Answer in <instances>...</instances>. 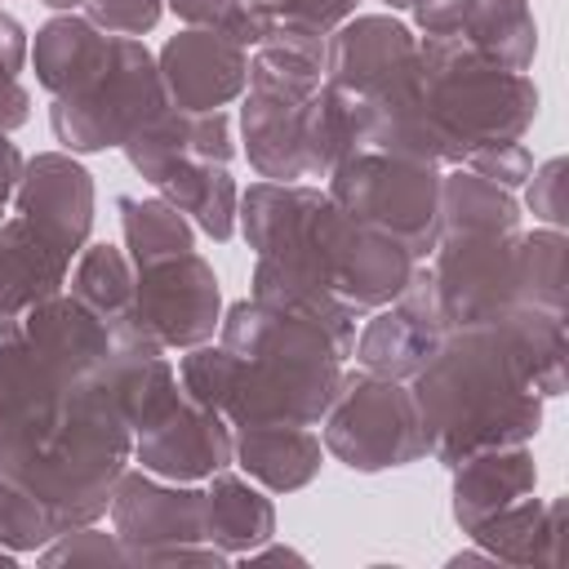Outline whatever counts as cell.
Segmentation results:
<instances>
[{"label":"cell","instance_id":"6da1fadb","mask_svg":"<svg viewBox=\"0 0 569 569\" xmlns=\"http://www.w3.org/2000/svg\"><path fill=\"white\" fill-rule=\"evenodd\" d=\"M129 458L111 373H80L27 338H0V476L31 493L58 538L93 525Z\"/></svg>","mask_w":569,"mask_h":569},{"label":"cell","instance_id":"7a4b0ae2","mask_svg":"<svg viewBox=\"0 0 569 569\" xmlns=\"http://www.w3.org/2000/svg\"><path fill=\"white\" fill-rule=\"evenodd\" d=\"M565 391V316L516 311L502 325L458 329L413 373V405L427 453L462 462L480 449L525 445L542 400Z\"/></svg>","mask_w":569,"mask_h":569},{"label":"cell","instance_id":"3957f363","mask_svg":"<svg viewBox=\"0 0 569 569\" xmlns=\"http://www.w3.org/2000/svg\"><path fill=\"white\" fill-rule=\"evenodd\" d=\"M218 347H187L178 378L182 391L218 409L231 427L302 422L316 427L338 396L347 347L316 320L240 298L218 320Z\"/></svg>","mask_w":569,"mask_h":569},{"label":"cell","instance_id":"277c9868","mask_svg":"<svg viewBox=\"0 0 569 569\" xmlns=\"http://www.w3.org/2000/svg\"><path fill=\"white\" fill-rule=\"evenodd\" d=\"M240 129L267 182L329 178L360 151L356 107L325 84V36L276 27L253 44Z\"/></svg>","mask_w":569,"mask_h":569},{"label":"cell","instance_id":"5b68a950","mask_svg":"<svg viewBox=\"0 0 569 569\" xmlns=\"http://www.w3.org/2000/svg\"><path fill=\"white\" fill-rule=\"evenodd\" d=\"M418 93L445 164H462L489 142H520L538 116L533 80L480 58L458 36L418 44Z\"/></svg>","mask_w":569,"mask_h":569},{"label":"cell","instance_id":"8992f818","mask_svg":"<svg viewBox=\"0 0 569 569\" xmlns=\"http://www.w3.org/2000/svg\"><path fill=\"white\" fill-rule=\"evenodd\" d=\"M120 413L129 422L133 453L142 471L164 480H204L236 458V440L218 409L196 405L182 387L173 365L160 356H129L111 369Z\"/></svg>","mask_w":569,"mask_h":569},{"label":"cell","instance_id":"52a82bcc","mask_svg":"<svg viewBox=\"0 0 569 569\" xmlns=\"http://www.w3.org/2000/svg\"><path fill=\"white\" fill-rule=\"evenodd\" d=\"M169 107L156 58L138 36H111L102 53L53 93L49 124L67 151H107L124 147L133 129H142L156 111Z\"/></svg>","mask_w":569,"mask_h":569},{"label":"cell","instance_id":"ba28073f","mask_svg":"<svg viewBox=\"0 0 569 569\" xmlns=\"http://www.w3.org/2000/svg\"><path fill=\"white\" fill-rule=\"evenodd\" d=\"M356 222L400 240L413 258H427L440 236V169L387 151H351L325 191Z\"/></svg>","mask_w":569,"mask_h":569},{"label":"cell","instance_id":"9c48e42d","mask_svg":"<svg viewBox=\"0 0 569 569\" xmlns=\"http://www.w3.org/2000/svg\"><path fill=\"white\" fill-rule=\"evenodd\" d=\"M431 289L449 333L502 325L516 311H533L529 302V258L525 236H449L436 240Z\"/></svg>","mask_w":569,"mask_h":569},{"label":"cell","instance_id":"30bf717a","mask_svg":"<svg viewBox=\"0 0 569 569\" xmlns=\"http://www.w3.org/2000/svg\"><path fill=\"white\" fill-rule=\"evenodd\" d=\"M325 449L351 471H387L427 453L413 391L400 378L342 373L333 405L325 409Z\"/></svg>","mask_w":569,"mask_h":569},{"label":"cell","instance_id":"8fae6325","mask_svg":"<svg viewBox=\"0 0 569 569\" xmlns=\"http://www.w3.org/2000/svg\"><path fill=\"white\" fill-rule=\"evenodd\" d=\"M111 520L129 560H142V565H182V560L222 565L227 560V551H218L204 538V489H173L151 480V471H120L111 489Z\"/></svg>","mask_w":569,"mask_h":569},{"label":"cell","instance_id":"7c38bea8","mask_svg":"<svg viewBox=\"0 0 569 569\" xmlns=\"http://www.w3.org/2000/svg\"><path fill=\"white\" fill-rule=\"evenodd\" d=\"M133 320L160 347H200L218 329V276L213 267L187 249L133 271Z\"/></svg>","mask_w":569,"mask_h":569},{"label":"cell","instance_id":"4fadbf2b","mask_svg":"<svg viewBox=\"0 0 569 569\" xmlns=\"http://www.w3.org/2000/svg\"><path fill=\"white\" fill-rule=\"evenodd\" d=\"M449 325L440 316L436 289H431V271L409 276V284L378 307L373 320H365L360 338L351 342V356L365 365V373L378 378H413L431 365V356L445 347Z\"/></svg>","mask_w":569,"mask_h":569},{"label":"cell","instance_id":"5bb4252c","mask_svg":"<svg viewBox=\"0 0 569 569\" xmlns=\"http://www.w3.org/2000/svg\"><path fill=\"white\" fill-rule=\"evenodd\" d=\"M13 209L31 231H40L49 244H58L71 258L84 249L93 227V182L71 156L44 151L22 164Z\"/></svg>","mask_w":569,"mask_h":569},{"label":"cell","instance_id":"9a60e30c","mask_svg":"<svg viewBox=\"0 0 569 569\" xmlns=\"http://www.w3.org/2000/svg\"><path fill=\"white\" fill-rule=\"evenodd\" d=\"M156 67L178 111H222L249 84V49L200 27H187L182 36H173L160 49Z\"/></svg>","mask_w":569,"mask_h":569},{"label":"cell","instance_id":"2e32d148","mask_svg":"<svg viewBox=\"0 0 569 569\" xmlns=\"http://www.w3.org/2000/svg\"><path fill=\"white\" fill-rule=\"evenodd\" d=\"M418 62V40L391 18H356L325 40V84L347 102L369 98Z\"/></svg>","mask_w":569,"mask_h":569},{"label":"cell","instance_id":"e0dca14e","mask_svg":"<svg viewBox=\"0 0 569 569\" xmlns=\"http://www.w3.org/2000/svg\"><path fill=\"white\" fill-rule=\"evenodd\" d=\"M124 156H129V164L147 182H156L160 173H169L178 160H213V164H227L231 160V120H227V111H178L169 102L142 129L129 133Z\"/></svg>","mask_w":569,"mask_h":569},{"label":"cell","instance_id":"ac0fdd59","mask_svg":"<svg viewBox=\"0 0 569 569\" xmlns=\"http://www.w3.org/2000/svg\"><path fill=\"white\" fill-rule=\"evenodd\" d=\"M71 258L36 236L18 213L0 218V333H9L31 307L53 298L67 280Z\"/></svg>","mask_w":569,"mask_h":569},{"label":"cell","instance_id":"d6986e66","mask_svg":"<svg viewBox=\"0 0 569 569\" xmlns=\"http://www.w3.org/2000/svg\"><path fill=\"white\" fill-rule=\"evenodd\" d=\"M533 458L525 445H502V449H480L453 462V520L471 533L502 507L520 502L533 493Z\"/></svg>","mask_w":569,"mask_h":569},{"label":"cell","instance_id":"ffe728a7","mask_svg":"<svg viewBox=\"0 0 569 569\" xmlns=\"http://www.w3.org/2000/svg\"><path fill=\"white\" fill-rule=\"evenodd\" d=\"M236 458L258 485H267L276 493H293L316 480L325 445L302 422H249V427H240Z\"/></svg>","mask_w":569,"mask_h":569},{"label":"cell","instance_id":"44dd1931","mask_svg":"<svg viewBox=\"0 0 569 569\" xmlns=\"http://www.w3.org/2000/svg\"><path fill=\"white\" fill-rule=\"evenodd\" d=\"M560 533H565V498H556L547 507L533 498H520L471 529V538L493 560H507V565H556Z\"/></svg>","mask_w":569,"mask_h":569},{"label":"cell","instance_id":"7402d4cb","mask_svg":"<svg viewBox=\"0 0 569 569\" xmlns=\"http://www.w3.org/2000/svg\"><path fill=\"white\" fill-rule=\"evenodd\" d=\"M520 231V204L507 187L471 173V169H453L449 178H440V236H511Z\"/></svg>","mask_w":569,"mask_h":569},{"label":"cell","instance_id":"603a6c76","mask_svg":"<svg viewBox=\"0 0 569 569\" xmlns=\"http://www.w3.org/2000/svg\"><path fill=\"white\" fill-rule=\"evenodd\" d=\"M151 187L178 213H191L200 231H209L213 240H231L240 191H236V178L227 173V164H213V160H178Z\"/></svg>","mask_w":569,"mask_h":569},{"label":"cell","instance_id":"cb8c5ba5","mask_svg":"<svg viewBox=\"0 0 569 569\" xmlns=\"http://www.w3.org/2000/svg\"><path fill=\"white\" fill-rule=\"evenodd\" d=\"M276 533V511L271 502L249 489L240 476H231L227 467L213 471V485L204 489V538L218 551H253Z\"/></svg>","mask_w":569,"mask_h":569},{"label":"cell","instance_id":"d4e9b609","mask_svg":"<svg viewBox=\"0 0 569 569\" xmlns=\"http://www.w3.org/2000/svg\"><path fill=\"white\" fill-rule=\"evenodd\" d=\"M458 40H467L480 58L525 71L538 49V27L529 13V0H467Z\"/></svg>","mask_w":569,"mask_h":569},{"label":"cell","instance_id":"484cf974","mask_svg":"<svg viewBox=\"0 0 569 569\" xmlns=\"http://www.w3.org/2000/svg\"><path fill=\"white\" fill-rule=\"evenodd\" d=\"M71 298L84 302L111 333L133 329V267L116 244H84L76 276H71Z\"/></svg>","mask_w":569,"mask_h":569},{"label":"cell","instance_id":"4316f807","mask_svg":"<svg viewBox=\"0 0 569 569\" xmlns=\"http://www.w3.org/2000/svg\"><path fill=\"white\" fill-rule=\"evenodd\" d=\"M107 36L102 27H93L89 18L80 13H67V18H53L36 31V49H31V62H36V80L49 89V93H62L98 53H102Z\"/></svg>","mask_w":569,"mask_h":569},{"label":"cell","instance_id":"83f0119b","mask_svg":"<svg viewBox=\"0 0 569 569\" xmlns=\"http://www.w3.org/2000/svg\"><path fill=\"white\" fill-rule=\"evenodd\" d=\"M120 222H124V249L133 267L191 249V227L164 196L160 200L120 196Z\"/></svg>","mask_w":569,"mask_h":569},{"label":"cell","instance_id":"f1b7e54d","mask_svg":"<svg viewBox=\"0 0 569 569\" xmlns=\"http://www.w3.org/2000/svg\"><path fill=\"white\" fill-rule=\"evenodd\" d=\"M244 9L262 22V36L284 27V31H311L329 36L356 13V0H244Z\"/></svg>","mask_w":569,"mask_h":569},{"label":"cell","instance_id":"f546056e","mask_svg":"<svg viewBox=\"0 0 569 569\" xmlns=\"http://www.w3.org/2000/svg\"><path fill=\"white\" fill-rule=\"evenodd\" d=\"M169 9L182 22H191L200 31H218L240 49H253L262 40V22L244 9V0H169Z\"/></svg>","mask_w":569,"mask_h":569},{"label":"cell","instance_id":"4dcf8cb0","mask_svg":"<svg viewBox=\"0 0 569 569\" xmlns=\"http://www.w3.org/2000/svg\"><path fill=\"white\" fill-rule=\"evenodd\" d=\"M49 538H58L49 511L31 493H22L13 480L0 476V542L13 547V551H31Z\"/></svg>","mask_w":569,"mask_h":569},{"label":"cell","instance_id":"1f68e13d","mask_svg":"<svg viewBox=\"0 0 569 569\" xmlns=\"http://www.w3.org/2000/svg\"><path fill=\"white\" fill-rule=\"evenodd\" d=\"M462 164H467L471 173H480V178L507 187V191L520 187V182H529V173H533V156H529L525 142H489V147H476Z\"/></svg>","mask_w":569,"mask_h":569},{"label":"cell","instance_id":"d6a6232c","mask_svg":"<svg viewBox=\"0 0 569 569\" xmlns=\"http://www.w3.org/2000/svg\"><path fill=\"white\" fill-rule=\"evenodd\" d=\"M84 18L111 36H142L160 18V0H84Z\"/></svg>","mask_w":569,"mask_h":569},{"label":"cell","instance_id":"836d02e7","mask_svg":"<svg viewBox=\"0 0 569 569\" xmlns=\"http://www.w3.org/2000/svg\"><path fill=\"white\" fill-rule=\"evenodd\" d=\"M533 178V187H529V209L547 222V227H565V218H569V204H565V160L556 156V160H547L542 169H533L529 173Z\"/></svg>","mask_w":569,"mask_h":569},{"label":"cell","instance_id":"e575fe53","mask_svg":"<svg viewBox=\"0 0 569 569\" xmlns=\"http://www.w3.org/2000/svg\"><path fill=\"white\" fill-rule=\"evenodd\" d=\"M40 560H44V565H62V560H71V565H76V560H98V565H107V560H129V551H124V542L116 547L107 533L80 525V533H71L67 542L49 547Z\"/></svg>","mask_w":569,"mask_h":569},{"label":"cell","instance_id":"d590c367","mask_svg":"<svg viewBox=\"0 0 569 569\" xmlns=\"http://www.w3.org/2000/svg\"><path fill=\"white\" fill-rule=\"evenodd\" d=\"M462 9H467V0H418L413 18L427 31V40H445V36H458Z\"/></svg>","mask_w":569,"mask_h":569},{"label":"cell","instance_id":"8d00e7d4","mask_svg":"<svg viewBox=\"0 0 569 569\" xmlns=\"http://www.w3.org/2000/svg\"><path fill=\"white\" fill-rule=\"evenodd\" d=\"M27 107H31L27 89L18 84V76H13V71H4V67H0V129H4V133H9V129H18V124L27 120Z\"/></svg>","mask_w":569,"mask_h":569},{"label":"cell","instance_id":"74e56055","mask_svg":"<svg viewBox=\"0 0 569 569\" xmlns=\"http://www.w3.org/2000/svg\"><path fill=\"white\" fill-rule=\"evenodd\" d=\"M22 62H27V31L18 27V18L0 13V67L18 76Z\"/></svg>","mask_w":569,"mask_h":569},{"label":"cell","instance_id":"f35d334b","mask_svg":"<svg viewBox=\"0 0 569 569\" xmlns=\"http://www.w3.org/2000/svg\"><path fill=\"white\" fill-rule=\"evenodd\" d=\"M18 178H22V156L9 142V133L0 129V218H4L9 200H13V191H18Z\"/></svg>","mask_w":569,"mask_h":569},{"label":"cell","instance_id":"ab89813d","mask_svg":"<svg viewBox=\"0 0 569 569\" xmlns=\"http://www.w3.org/2000/svg\"><path fill=\"white\" fill-rule=\"evenodd\" d=\"M49 9H84V0H44Z\"/></svg>","mask_w":569,"mask_h":569},{"label":"cell","instance_id":"60d3db41","mask_svg":"<svg viewBox=\"0 0 569 569\" xmlns=\"http://www.w3.org/2000/svg\"><path fill=\"white\" fill-rule=\"evenodd\" d=\"M382 4H391V9H413L418 0H382Z\"/></svg>","mask_w":569,"mask_h":569},{"label":"cell","instance_id":"b9f144b4","mask_svg":"<svg viewBox=\"0 0 569 569\" xmlns=\"http://www.w3.org/2000/svg\"><path fill=\"white\" fill-rule=\"evenodd\" d=\"M0 565H13V547H0Z\"/></svg>","mask_w":569,"mask_h":569}]
</instances>
